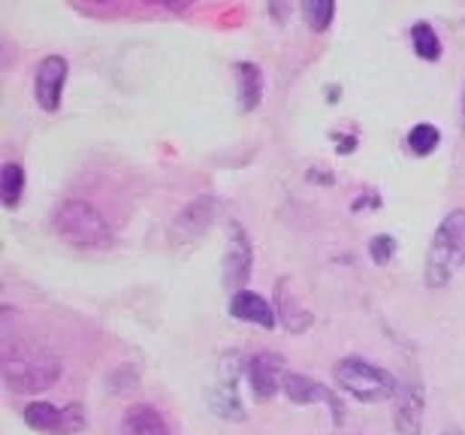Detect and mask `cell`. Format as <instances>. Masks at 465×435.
<instances>
[{"instance_id": "obj_1", "label": "cell", "mask_w": 465, "mask_h": 435, "mask_svg": "<svg viewBox=\"0 0 465 435\" xmlns=\"http://www.w3.org/2000/svg\"><path fill=\"white\" fill-rule=\"evenodd\" d=\"M61 378V360L40 345L4 351V381L15 393H40Z\"/></svg>"}, {"instance_id": "obj_2", "label": "cell", "mask_w": 465, "mask_h": 435, "mask_svg": "<svg viewBox=\"0 0 465 435\" xmlns=\"http://www.w3.org/2000/svg\"><path fill=\"white\" fill-rule=\"evenodd\" d=\"M465 266V209H453L435 230L426 252V284L444 288Z\"/></svg>"}, {"instance_id": "obj_3", "label": "cell", "mask_w": 465, "mask_h": 435, "mask_svg": "<svg viewBox=\"0 0 465 435\" xmlns=\"http://www.w3.org/2000/svg\"><path fill=\"white\" fill-rule=\"evenodd\" d=\"M54 233L73 248H85V252H106L113 248L115 236L106 218L85 200H67L54 212Z\"/></svg>"}, {"instance_id": "obj_4", "label": "cell", "mask_w": 465, "mask_h": 435, "mask_svg": "<svg viewBox=\"0 0 465 435\" xmlns=\"http://www.w3.org/2000/svg\"><path fill=\"white\" fill-rule=\"evenodd\" d=\"M332 378H336V384L341 387V391L351 393L353 400H360V402L393 400L396 387H399V381L387 372V369H381V366L369 363V360H360V357L339 360V366L332 369Z\"/></svg>"}, {"instance_id": "obj_5", "label": "cell", "mask_w": 465, "mask_h": 435, "mask_svg": "<svg viewBox=\"0 0 465 435\" xmlns=\"http://www.w3.org/2000/svg\"><path fill=\"white\" fill-rule=\"evenodd\" d=\"M67 73H70V64L67 58H61V54H45V58L36 64L34 97L43 113H58L64 85H67Z\"/></svg>"}, {"instance_id": "obj_6", "label": "cell", "mask_w": 465, "mask_h": 435, "mask_svg": "<svg viewBox=\"0 0 465 435\" xmlns=\"http://www.w3.org/2000/svg\"><path fill=\"white\" fill-rule=\"evenodd\" d=\"M251 263H254V252H251V239L245 233V227L230 224V245H227V257H224L227 291H232V293L245 291V284L251 279Z\"/></svg>"}, {"instance_id": "obj_7", "label": "cell", "mask_w": 465, "mask_h": 435, "mask_svg": "<svg viewBox=\"0 0 465 435\" xmlns=\"http://www.w3.org/2000/svg\"><path fill=\"white\" fill-rule=\"evenodd\" d=\"M284 396L296 405H314V402H323L327 409L332 411V420L341 423L345 418V409H341L339 396L330 391V387H323L321 381H314L309 375H287L284 378Z\"/></svg>"}, {"instance_id": "obj_8", "label": "cell", "mask_w": 465, "mask_h": 435, "mask_svg": "<svg viewBox=\"0 0 465 435\" xmlns=\"http://www.w3.org/2000/svg\"><path fill=\"white\" fill-rule=\"evenodd\" d=\"M248 384L254 387L257 400H269L278 387H284V357L275 351H260L248 360Z\"/></svg>"}, {"instance_id": "obj_9", "label": "cell", "mask_w": 465, "mask_h": 435, "mask_svg": "<svg viewBox=\"0 0 465 435\" xmlns=\"http://www.w3.org/2000/svg\"><path fill=\"white\" fill-rule=\"evenodd\" d=\"M215 212H218V203H215V197H209V193L188 203L173 224V239L175 242H193V239H200L212 227Z\"/></svg>"}, {"instance_id": "obj_10", "label": "cell", "mask_w": 465, "mask_h": 435, "mask_svg": "<svg viewBox=\"0 0 465 435\" xmlns=\"http://www.w3.org/2000/svg\"><path fill=\"white\" fill-rule=\"evenodd\" d=\"M393 409H396V430L402 435H420L423 430V391L411 381H402L396 387L393 396Z\"/></svg>"}, {"instance_id": "obj_11", "label": "cell", "mask_w": 465, "mask_h": 435, "mask_svg": "<svg viewBox=\"0 0 465 435\" xmlns=\"http://www.w3.org/2000/svg\"><path fill=\"white\" fill-rule=\"evenodd\" d=\"M232 73H236L239 113H254L260 106V100H263V88H266L263 70H260L254 61H239V64H232Z\"/></svg>"}, {"instance_id": "obj_12", "label": "cell", "mask_w": 465, "mask_h": 435, "mask_svg": "<svg viewBox=\"0 0 465 435\" xmlns=\"http://www.w3.org/2000/svg\"><path fill=\"white\" fill-rule=\"evenodd\" d=\"M230 314H232L236 321L257 323V327H266V330H272V327H275V309H272V305H269L260 293H254V291H239V293H232V300H230Z\"/></svg>"}, {"instance_id": "obj_13", "label": "cell", "mask_w": 465, "mask_h": 435, "mask_svg": "<svg viewBox=\"0 0 465 435\" xmlns=\"http://www.w3.org/2000/svg\"><path fill=\"white\" fill-rule=\"evenodd\" d=\"M121 435H166V423L152 405H134L121 420Z\"/></svg>"}, {"instance_id": "obj_14", "label": "cell", "mask_w": 465, "mask_h": 435, "mask_svg": "<svg viewBox=\"0 0 465 435\" xmlns=\"http://www.w3.org/2000/svg\"><path fill=\"white\" fill-rule=\"evenodd\" d=\"M275 300H278V314H282V321H284L287 330H291V332H302V330L312 327L314 318L305 309H300V305H296V296L291 291V284H287V279L278 282Z\"/></svg>"}, {"instance_id": "obj_15", "label": "cell", "mask_w": 465, "mask_h": 435, "mask_svg": "<svg viewBox=\"0 0 465 435\" xmlns=\"http://www.w3.org/2000/svg\"><path fill=\"white\" fill-rule=\"evenodd\" d=\"M25 420H27V427L36 432H49V435L67 432V418H64V411H58L49 402H31L25 409Z\"/></svg>"}, {"instance_id": "obj_16", "label": "cell", "mask_w": 465, "mask_h": 435, "mask_svg": "<svg viewBox=\"0 0 465 435\" xmlns=\"http://www.w3.org/2000/svg\"><path fill=\"white\" fill-rule=\"evenodd\" d=\"M25 197V166L9 161L0 170V200H4L6 209H15Z\"/></svg>"}, {"instance_id": "obj_17", "label": "cell", "mask_w": 465, "mask_h": 435, "mask_svg": "<svg viewBox=\"0 0 465 435\" xmlns=\"http://www.w3.org/2000/svg\"><path fill=\"white\" fill-rule=\"evenodd\" d=\"M411 45H414L417 58H423V61H439L441 58V36L435 34V27L430 22L411 25Z\"/></svg>"}, {"instance_id": "obj_18", "label": "cell", "mask_w": 465, "mask_h": 435, "mask_svg": "<svg viewBox=\"0 0 465 435\" xmlns=\"http://www.w3.org/2000/svg\"><path fill=\"white\" fill-rule=\"evenodd\" d=\"M300 9L309 31L314 34H323L336 18V0H300Z\"/></svg>"}, {"instance_id": "obj_19", "label": "cell", "mask_w": 465, "mask_h": 435, "mask_svg": "<svg viewBox=\"0 0 465 435\" xmlns=\"http://www.w3.org/2000/svg\"><path fill=\"white\" fill-rule=\"evenodd\" d=\"M441 145V131L435 124H414L411 131H408V152H414L417 157H426L432 154L435 148Z\"/></svg>"}, {"instance_id": "obj_20", "label": "cell", "mask_w": 465, "mask_h": 435, "mask_svg": "<svg viewBox=\"0 0 465 435\" xmlns=\"http://www.w3.org/2000/svg\"><path fill=\"white\" fill-rule=\"evenodd\" d=\"M369 254H371V261L381 263V266L390 263V261H393V254H396V239L393 236H384V233L375 236L369 242Z\"/></svg>"}, {"instance_id": "obj_21", "label": "cell", "mask_w": 465, "mask_h": 435, "mask_svg": "<svg viewBox=\"0 0 465 435\" xmlns=\"http://www.w3.org/2000/svg\"><path fill=\"white\" fill-rule=\"evenodd\" d=\"M64 418H67V432H79L85 427V418H82V405H70L67 411H64Z\"/></svg>"}, {"instance_id": "obj_22", "label": "cell", "mask_w": 465, "mask_h": 435, "mask_svg": "<svg viewBox=\"0 0 465 435\" xmlns=\"http://www.w3.org/2000/svg\"><path fill=\"white\" fill-rule=\"evenodd\" d=\"M145 4L161 6V9H166V13H182V9L191 6V0H145Z\"/></svg>"}, {"instance_id": "obj_23", "label": "cell", "mask_w": 465, "mask_h": 435, "mask_svg": "<svg viewBox=\"0 0 465 435\" xmlns=\"http://www.w3.org/2000/svg\"><path fill=\"white\" fill-rule=\"evenodd\" d=\"M269 13H272V18L278 25L287 22V9H284V0H269Z\"/></svg>"}, {"instance_id": "obj_24", "label": "cell", "mask_w": 465, "mask_h": 435, "mask_svg": "<svg viewBox=\"0 0 465 435\" xmlns=\"http://www.w3.org/2000/svg\"><path fill=\"white\" fill-rule=\"evenodd\" d=\"M460 113H462V131H465V88H462V109Z\"/></svg>"}, {"instance_id": "obj_25", "label": "cell", "mask_w": 465, "mask_h": 435, "mask_svg": "<svg viewBox=\"0 0 465 435\" xmlns=\"http://www.w3.org/2000/svg\"><path fill=\"white\" fill-rule=\"evenodd\" d=\"M88 4H106V0H88Z\"/></svg>"}, {"instance_id": "obj_26", "label": "cell", "mask_w": 465, "mask_h": 435, "mask_svg": "<svg viewBox=\"0 0 465 435\" xmlns=\"http://www.w3.org/2000/svg\"><path fill=\"white\" fill-rule=\"evenodd\" d=\"M441 435H460V432H441Z\"/></svg>"}]
</instances>
